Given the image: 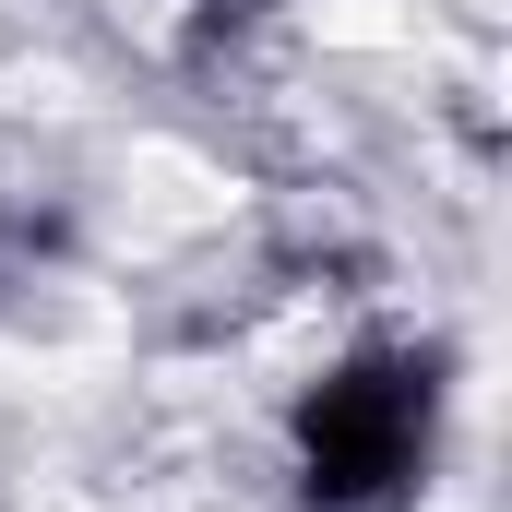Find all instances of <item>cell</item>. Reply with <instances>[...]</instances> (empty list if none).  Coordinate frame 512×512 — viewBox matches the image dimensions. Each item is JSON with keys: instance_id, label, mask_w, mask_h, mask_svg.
<instances>
[{"instance_id": "1", "label": "cell", "mask_w": 512, "mask_h": 512, "mask_svg": "<svg viewBox=\"0 0 512 512\" xmlns=\"http://www.w3.org/2000/svg\"><path fill=\"white\" fill-rule=\"evenodd\" d=\"M441 370L429 358H346L334 382L298 405V501L310 512H382L429 465Z\"/></svg>"}]
</instances>
